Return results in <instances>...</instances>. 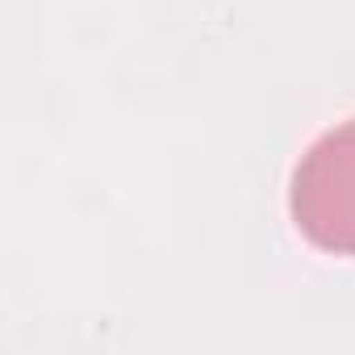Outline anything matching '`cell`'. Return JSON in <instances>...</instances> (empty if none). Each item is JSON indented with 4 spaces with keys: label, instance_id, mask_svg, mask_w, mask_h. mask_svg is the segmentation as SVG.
<instances>
[{
    "label": "cell",
    "instance_id": "1",
    "mask_svg": "<svg viewBox=\"0 0 355 355\" xmlns=\"http://www.w3.org/2000/svg\"><path fill=\"white\" fill-rule=\"evenodd\" d=\"M297 226L330 251H355V121L326 134L293 180Z\"/></svg>",
    "mask_w": 355,
    "mask_h": 355
}]
</instances>
